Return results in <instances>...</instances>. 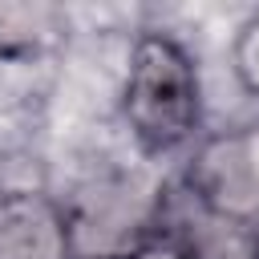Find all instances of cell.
<instances>
[{
    "label": "cell",
    "instance_id": "1",
    "mask_svg": "<svg viewBox=\"0 0 259 259\" xmlns=\"http://www.w3.org/2000/svg\"><path fill=\"white\" fill-rule=\"evenodd\" d=\"M121 113L146 154H170L198 130V65L174 36L142 32L134 40L121 81Z\"/></svg>",
    "mask_w": 259,
    "mask_h": 259
},
{
    "label": "cell",
    "instance_id": "2",
    "mask_svg": "<svg viewBox=\"0 0 259 259\" xmlns=\"http://www.w3.org/2000/svg\"><path fill=\"white\" fill-rule=\"evenodd\" d=\"M186 194L214 214L259 227V130L206 138L186 170Z\"/></svg>",
    "mask_w": 259,
    "mask_h": 259
},
{
    "label": "cell",
    "instance_id": "3",
    "mask_svg": "<svg viewBox=\"0 0 259 259\" xmlns=\"http://www.w3.org/2000/svg\"><path fill=\"white\" fill-rule=\"evenodd\" d=\"M0 259H77L69 214L40 190L0 194Z\"/></svg>",
    "mask_w": 259,
    "mask_h": 259
},
{
    "label": "cell",
    "instance_id": "4",
    "mask_svg": "<svg viewBox=\"0 0 259 259\" xmlns=\"http://www.w3.org/2000/svg\"><path fill=\"white\" fill-rule=\"evenodd\" d=\"M170 243L186 259H259V227L214 214L190 194L174 214Z\"/></svg>",
    "mask_w": 259,
    "mask_h": 259
},
{
    "label": "cell",
    "instance_id": "5",
    "mask_svg": "<svg viewBox=\"0 0 259 259\" xmlns=\"http://www.w3.org/2000/svg\"><path fill=\"white\" fill-rule=\"evenodd\" d=\"M65 24L53 4L0 0V61H28L61 40Z\"/></svg>",
    "mask_w": 259,
    "mask_h": 259
},
{
    "label": "cell",
    "instance_id": "6",
    "mask_svg": "<svg viewBox=\"0 0 259 259\" xmlns=\"http://www.w3.org/2000/svg\"><path fill=\"white\" fill-rule=\"evenodd\" d=\"M231 69H235L239 85L259 97V12L239 24L235 45H231Z\"/></svg>",
    "mask_w": 259,
    "mask_h": 259
},
{
    "label": "cell",
    "instance_id": "7",
    "mask_svg": "<svg viewBox=\"0 0 259 259\" xmlns=\"http://www.w3.org/2000/svg\"><path fill=\"white\" fill-rule=\"evenodd\" d=\"M121 259H186L170 239H154V243H142V247H134V251H125Z\"/></svg>",
    "mask_w": 259,
    "mask_h": 259
}]
</instances>
